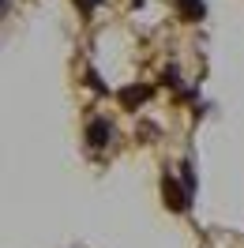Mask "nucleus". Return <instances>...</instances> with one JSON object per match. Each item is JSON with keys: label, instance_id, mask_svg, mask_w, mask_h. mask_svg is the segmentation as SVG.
Returning <instances> with one entry per match:
<instances>
[{"label": "nucleus", "instance_id": "nucleus-2", "mask_svg": "<svg viewBox=\"0 0 244 248\" xmlns=\"http://www.w3.org/2000/svg\"><path fill=\"white\" fill-rule=\"evenodd\" d=\"M147 98H151V87H139V83H132V87H124V91L117 94V102H121L128 113H136V109L143 106Z\"/></svg>", "mask_w": 244, "mask_h": 248}, {"label": "nucleus", "instance_id": "nucleus-3", "mask_svg": "<svg viewBox=\"0 0 244 248\" xmlns=\"http://www.w3.org/2000/svg\"><path fill=\"white\" fill-rule=\"evenodd\" d=\"M87 140H91V147H106V143L113 140V124L102 121V117H94V121L87 124Z\"/></svg>", "mask_w": 244, "mask_h": 248}, {"label": "nucleus", "instance_id": "nucleus-9", "mask_svg": "<svg viewBox=\"0 0 244 248\" xmlns=\"http://www.w3.org/2000/svg\"><path fill=\"white\" fill-rule=\"evenodd\" d=\"M132 4H136V8H143V4H147V0H132Z\"/></svg>", "mask_w": 244, "mask_h": 248}, {"label": "nucleus", "instance_id": "nucleus-8", "mask_svg": "<svg viewBox=\"0 0 244 248\" xmlns=\"http://www.w3.org/2000/svg\"><path fill=\"white\" fill-rule=\"evenodd\" d=\"M162 79H166V87H177V83H181V76H177V68H166V76H162Z\"/></svg>", "mask_w": 244, "mask_h": 248}, {"label": "nucleus", "instance_id": "nucleus-10", "mask_svg": "<svg viewBox=\"0 0 244 248\" xmlns=\"http://www.w3.org/2000/svg\"><path fill=\"white\" fill-rule=\"evenodd\" d=\"M8 8H12V0H4V12H8Z\"/></svg>", "mask_w": 244, "mask_h": 248}, {"label": "nucleus", "instance_id": "nucleus-6", "mask_svg": "<svg viewBox=\"0 0 244 248\" xmlns=\"http://www.w3.org/2000/svg\"><path fill=\"white\" fill-rule=\"evenodd\" d=\"M87 83H91V87H94L98 94H106V83L98 79V72H94V68H87Z\"/></svg>", "mask_w": 244, "mask_h": 248}, {"label": "nucleus", "instance_id": "nucleus-5", "mask_svg": "<svg viewBox=\"0 0 244 248\" xmlns=\"http://www.w3.org/2000/svg\"><path fill=\"white\" fill-rule=\"evenodd\" d=\"M181 181H184V188H188V192H196V177H192V166H188V162H181Z\"/></svg>", "mask_w": 244, "mask_h": 248}, {"label": "nucleus", "instance_id": "nucleus-4", "mask_svg": "<svg viewBox=\"0 0 244 248\" xmlns=\"http://www.w3.org/2000/svg\"><path fill=\"white\" fill-rule=\"evenodd\" d=\"M173 4H177L181 19H188V23H199V19L207 16V4L203 0H173Z\"/></svg>", "mask_w": 244, "mask_h": 248}, {"label": "nucleus", "instance_id": "nucleus-1", "mask_svg": "<svg viewBox=\"0 0 244 248\" xmlns=\"http://www.w3.org/2000/svg\"><path fill=\"white\" fill-rule=\"evenodd\" d=\"M162 200H166V207L169 211H177V215H184L188 207H192V192L173 177V173H166L162 177Z\"/></svg>", "mask_w": 244, "mask_h": 248}, {"label": "nucleus", "instance_id": "nucleus-7", "mask_svg": "<svg viewBox=\"0 0 244 248\" xmlns=\"http://www.w3.org/2000/svg\"><path fill=\"white\" fill-rule=\"evenodd\" d=\"M76 8L83 12V16H91L94 8H98V0H76Z\"/></svg>", "mask_w": 244, "mask_h": 248}]
</instances>
